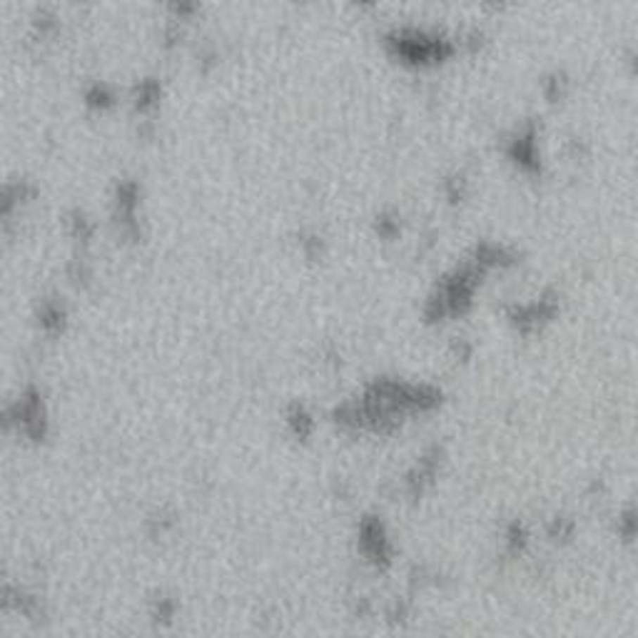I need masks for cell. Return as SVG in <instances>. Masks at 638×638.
<instances>
[{
  "label": "cell",
  "instance_id": "6da1fadb",
  "mask_svg": "<svg viewBox=\"0 0 638 638\" xmlns=\"http://www.w3.org/2000/svg\"><path fill=\"white\" fill-rule=\"evenodd\" d=\"M359 549L366 556V561L374 563L376 568H389L394 556L392 541L387 536V529L376 516L362 518L359 524Z\"/></svg>",
  "mask_w": 638,
  "mask_h": 638
},
{
  "label": "cell",
  "instance_id": "7a4b0ae2",
  "mask_svg": "<svg viewBox=\"0 0 638 638\" xmlns=\"http://www.w3.org/2000/svg\"><path fill=\"white\" fill-rule=\"evenodd\" d=\"M289 426H292V431L300 439H307L314 431V419H312V414L305 407H295V409L289 411Z\"/></svg>",
  "mask_w": 638,
  "mask_h": 638
},
{
  "label": "cell",
  "instance_id": "3957f363",
  "mask_svg": "<svg viewBox=\"0 0 638 638\" xmlns=\"http://www.w3.org/2000/svg\"><path fill=\"white\" fill-rule=\"evenodd\" d=\"M526 544H529V531H526V526L521 524V521L509 524V529H506V551L509 554H511V556H518V554L526 549Z\"/></svg>",
  "mask_w": 638,
  "mask_h": 638
},
{
  "label": "cell",
  "instance_id": "277c9868",
  "mask_svg": "<svg viewBox=\"0 0 638 638\" xmlns=\"http://www.w3.org/2000/svg\"><path fill=\"white\" fill-rule=\"evenodd\" d=\"M573 521L571 518H563V516H556V518H551V524H549V536L554 541H568L573 536Z\"/></svg>",
  "mask_w": 638,
  "mask_h": 638
},
{
  "label": "cell",
  "instance_id": "5b68a950",
  "mask_svg": "<svg viewBox=\"0 0 638 638\" xmlns=\"http://www.w3.org/2000/svg\"><path fill=\"white\" fill-rule=\"evenodd\" d=\"M618 529H621L623 541H631L633 539V534H636V518H633L631 509H628V511L623 513L621 518H618Z\"/></svg>",
  "mask_w": 638,
  "mask_h": 638
}]
</instances>
